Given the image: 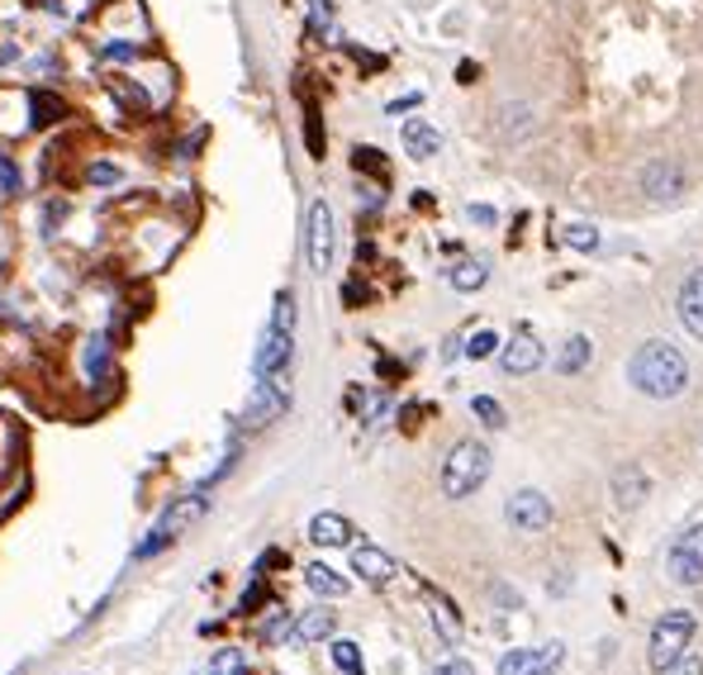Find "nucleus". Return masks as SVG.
I'll return each mask as SVG.
<instances>
[{"label": "nucleus", "mask_w": 703, "mask_h": 675, "mask_svg": "<svg viewBox=\"0 0 703 675\" xmlns=\"http://www.w3.org/2000/svg\"><path fill=\"white\" fill-rule=\"evenodd\" d=\"M642 196H651V200H680L684 196V167L675 158H651L642 167Z\"/></svg>", "instance_id": "10"}, {"label": "nucleus", "mask_w": 703, "mask_h": 675, "mask_svg": "<svg viewBox=\"0 0 703 675\" xmlns=\"http://www.w3.org/2000/svg\"><path fill=\"white\" fill-rule=\"evenodd\" d=\"M29 106H34V124H62V120L72 114V110H67V100L53 96V90H34Z\"/></svg>", "instance_id": "20"}, {"label": "nucleus", "mask_w": 703, "mask_h": 675, "mask_svg": "<svg viewBox=\"0 0 703 675\" xmlns=\"http://www.w3.org/2000/svg\"><path fill=\"white\" fill-rule=\"evenodd\" d=\"M309 542H319V548H347L351 524L343 514H314L309 518Z\"/></svg>", "instance_id": "16"}, {"label": "nucleus", "mask_w": 703, "mask_h": 675, "mask_svg": "<svg viewBox=\"0 0 703 675\" xmlns=\"http://www.w3.org/2000/svg\"><path fill=\"white\" fill-rule=\"evenodd\" d=\"M628 381L646 400H680L689 391V361H684V353L675 343H661V338H651V343H642L632 353Z\"/></svg>", "instance_id": "1"}, {"label": "nucleus", "mask_w": 703, "mask_h": 675, "mask_svg": "<svg viewBox=\"0 0 703 675\" xmlns=\"http://www.w3.org/2000/svg\"><path fill=\"white\" fill-rule=\"evenodd\" d=\"M590 361H594V343L584 333H576V338H566L562 343V353H556L552 367H556V376H580Z\"/></svg>", "instance_id": "17"}, {"label": "nucleus", "mask_w": 703, "mask_h": 675, "mask_svg": "<svg viewBox=\"0 0 703 675\" xmlns=\"http://www.w3.org/2000/svg\"><path fill=\"white\" fill-rule=\"evenodd\" d=\"M351 162H357V172H371V176H381V181H385V152H375V148H357V152H351Z\"/></svg>", "instance_id": "32"}, {"label": "nucleus", "mask_w": 703, "mask_h": 675, "mask_svg": "<svg viewBox=\"0 0 703 675\" xmlns=\"http://www.w3.org/2000/svg\"><path fill=\"white\" fill-rule=\"evenodd\" d=\"M0 191H5V196H15L20 191V167L5 158V152H0Z\"/></svg>", "instance_id": "37"}, {"label": "nucleus", "mask_w": 703, "mask_h": 675, "mask_svg": "<svg viewBox=\"0 0 703 675\" xmlns=\"http://www.w3.org/2000/svg\"><path fill=\"white\" fill-rule=\"evenodd\" d=\"M499 333H494V329H480L476 338H471V343H466V357H471V361H485V357H494V353H499Z\"/></svg>", "instance_id": "28"}, {"label": "nucleus", "mask_w": 703, "mask_h": 675, "mask_svg": "<svg viewBox=\"0 0 703 675\" xmlns=\"http://www.w3.org/2000/svg\"><path fill=\"white\" fill-rule=\"evenodd\" d=\"M305 138H309V152L323 158V124H319V106H314V100H305Z\"/></svg>", "instance_id": "30"}, {"label": "nucleus", "mask_w": 703, "mask_h": 675, "mask_svg": "<svg viewBox=\"0 0 703 675\" xmlns=\"http://www.w3.org/2000/svg\"><path fill=\"white\" fill-rule=\"evenodd\" d=\"M285 405H291V376H257V391H252V405L243 414V428H267L276 424Z\"/></svg>", "instance_id": "5"}, {"label": "nucleus", "mask_w": 703, "mask_h": 675, "mask_svg": "<svg viewBox=\"0 0 703 675\" xmlns=\"http://www.w3.org/2000/svg\"><path fill=\"white\" fill-rule=\"evenodd\" d=\"M437 675H476V666H471V661H447Z\"/></svg>", "instance_id": "41"}, {"label": "nucleus", "mask_w": 703, "mask_h": 675, "mask_svg": "<svg viewBox=\"0 0 703 675\" xmlns=\"http://www.w3.org/2000/svg\"><path fill=\"white\" fill-rule=\"evenodd\" d=\"M210 675H247V656L238 652V647H224V652H214Z\"/></svg>", "instance_id": "26"}, {"label": "nucleus", "mask_w": 703, "mask_h": 675, "mask_svg": "<svg viewBox=\"0 0 703 675\" xmlns=\"http://www.w3.org/2000/svg\"><path fill=\"white\" fill-rule=\"evenodd\" d=\"M428 604H433V623H437V633H442L447 642H457V638H461V618H457V609L442 600L437 590H428Z\"/></svg>", "instance_id": "22"}, {"label": "nucleus", "mask_w": 703, "mask_h": 675, "mask_svg": "<svg viewBox=\"0 0 703 675\" xmlns=\"http://www.w3.org/2000/svg\"><path fill=\"white\" fill-rule=\"evenodd\" d=\"M608 495H614L618 510H642L651 495V480L637 462H622V466H614V476H608Z\"/></svg>", "instance_id": "12"}, {"label": "nucleus", "mask_w": 703, "mask_h": 675, "mask_svg": "<svg viewBox=\"0 0 703 675\" xmlns=\"http://www.w3.org/2000/svg\"><path fill=\"white\" fill-rule=\"evenodd\" d=\"M694 628H699V618L689 614V609H670V614H661L656 628H651V642H646L651 671H670L675 661L684 656V647L694 642Z\"/></svg>", "instance_id": "3"}, {"label": "nucleus", "mask_w": 703, "mask_h": 675, "mask_svg": "<svg viewBox=\"0 0 703 675\" xmlns=\"http://www.w3.org/2000/svg\"><path fill=\"white\" fill-rule=\"evenodd\" d=\"M675 315H680L684 333H689V338H699V343H703V267H699V271H689V277H684L680 295H675Z\"/></svg>", "instance_id": "14"}, {"label": "nucleus", "mask_w": 703, "mask_h": 675, "mask_svg": "<svg viewBox=\"0 0 703 675\" xmlns=\"http://www.w3.org/2000/svg\"><path fill=\"white\" fill-rule=\"evenodd\" d=\"M271 329H291L295 333V295L291 291L276 295V315H271Z\"/></svg>", "instance_id": "33"}, {"label": "nucleus", "mask_w": 703, "mask_h": 675, "mask_svg": "<svg viewBox=\"0 0 703 675\" xmlns=\"http://www.w3.org/2000/svg\"><path fill=\"white\" fill-rule=\"evenodd\" d=\"M291 357H295V333L291 329H271V323H267L252 371L257 376H281V371H291Z\"/></svg>", "instance_id": "11"}, {"label": "nucleus", "mask_w": 703, "mask_h": 675, "mask_svg": "<svg viewBox=\"0 0 703 675\" xmlns=\"http://www.w3.org/2000/svg\"><path fill=\"white\" fill-rule=\"evenodd\" d=\"M329 24H333V5H329V0H309V29L323 34Z\"/></svg>", "instance_id": "36"}, {"label": "nucleus", "mask_w": 703, "mask_h": 675, "mask_svg": "<svg viewBox=\"0 0 703 675\" xmlns=\"http://www.w3.org/2000/svg\"><path fill=\"white\" fill-rule=\"evenodd\" d=\"M90 181H96V186H114V181H120V167L96 162V167H90Z\"/></svg>", "instance_id": "38"}, {"label": "nucleus", "mask_w": 703, "mask_h": 675, "mask_svg": "<svg viewBox=\"0 0 703 675\" xmlns=\"http://www.w3.org/2000/svg\"><path fill=\"white\" fill-rule=\"evenodd\" d=\"M471 219H476V224H494V210H490V205H471Z\"/></svg>", "instance_id": "42"}, {"label": "nucleus", "mask_w": 703, "mask_h": 675, "mask_svg": "<svg viewBox=\"0 0 703 675\" xmlns=\"http://www.w3.org/2000/svg\"><path fill=\"white\" fill-rule=\"evenodd\" d=\"M106 361H110V338H106V333H96V338L86 343V371L100 381V376H106Z\"/></svg>", "instance_id": "25"}, {"label": "nucleus", "mask_w": 703, "mask_h": 675, "mask_svg": "<svg viewBox=\"0 0 703 675\" xmlns=\"http://www.w3.org/2000/svg\"><path fill=\"white\" fill-rule=\"evenodd\" d=\"M528 128H532L528 106H504V110H499V134H504V138H523Z\"/></svg>", "instance_id": "23"}, {"label": "nucleus", "mask_w": 703, "mask_h": 675, "mask_svg": "<svg viewBox=\"0 0 703 675\" xmlns=\"http://www.w3.org/2000/svg\"><path fill=\"white\" fill-rule=\"evenodd\" d=\"M305 257H309V271H319V277L333 267V210H329V200L309 205V219H305Z\"/></svg>", "instance_id": "6"}, {"label": "nucleus", "mask_w": 703, "mask_h": 675, "mask_svg": "<svg viewBox=\"0 0 703 675\" xmlns=\"http://www.w3.org/2000/svg\"><path fill=\"white\" fill-rule=\"evenodd\" d=\"M546 361V347H542V338L532 333V329H518L509 343L499 347V367L504 376H532Z\"/></svg>", "instance_id": "9"}, {"label": "nucleus", "mask_w": 703, "mask_h": 675, "mask_svg": "<svg viewBox=\"0 0 703 675\" xmlns=\"http://www.w3.org/2000/svg\"><path fill=\"white\" fill-rule=\"evenodd\" d=\"M305 586L314 590V594H323V600H343V594H347V580L337 576L333 566H323V562L305 566Z\"/></svg>", "instance_id": "19"}, {"label": "nucleus", "mask_w": 703, "mask_h": 675, "mask_svg": "<svg viewBox=\"0 0 703 675\" xmlns=\"http://www.w3.org/2000/svg\"><path fill=\"white\" fill-rule=\"evenodd\" d=\"M566 243H570V248H580V253H594L599 248V229L594 224H570L566 229Z\"/></svg>", "instance_id": "31"}, {"label": "nucleus", "mask_w": 703, "mask_h": 675, "mask_svg": "<svg viewBox=\"0 0 703 675\" xmlns=\"http://www.w3.org/2000/svg\"><path fill=\"white\" fill-rule=\"evenodd\" d=\"M200 514H205V500L200 495H186V500H176L172 510L162 514V524L148 533V542H138V562H148V556H158L162 548H172L176 533H186L190 524H200Z\"/></svg>", "instance_id": "4"}, {"label": "nucleus", "mask_w": 703, "mask_h": 675, "mask_svg": "<svg viewBox=\"0 0 703 675\" xmlns=\"http://www.w3.org/2000/svg\"><path fill=\"white\" fill-rule=\"evenodd\" d=\"M566 661V647H514V652L499 656V675H556Z\"/></svg>", "instance_id": "8"}, {"label": "nucleus", "mask_w": 703, "mask_h": 675, "mask_svg": "<svg viewBox=\"0 0 703 675\" xmlns=\"http://www.w3.org/2000/svg\"><path fill=\"white\" fill-rule=\"evenodd\" d=\"M666 675H703V661H699V656H680Z\"/></svg>", "instance_id": "40"}, {"label": "nucleus", "mask_w": 703, "mask_h": 675, "mask_svg": "<svg viewBox=\"0 0 703 675\" xmlns=\"http://www.w3.org/2000/svg\"><path fill=\"white\" fill-rule=\"evenodd\" d=\"M100 53H106V62H134L138 48H128V44H106Z\"/></svg>", "instance_id": "39"}, {"label": "nucleus", "mask_w": 703, "mask_h": 675, "mask_svg": "<svg viewBox=\"0 0 703 675\" xmlns=\"http://www.w3.org/2000/svg\"><path fill=\"white\" fill-rule=\"evenodd\" d=\"M333 666L343 671V675H361V647L357 642H333Z\"/></svg>", "instance_id": "27"}, {"label": "nucleus", "mask_w": 703, "mask_h": 675, "mask_svg": "<svg viewBox=\"0 0 703 675\" xmlns=\"http://www.w3.org/2000/svg\"><path fill=\"white\" fill-rule=\"evenodd\" d=\"M351 570H357L367 586H390V580L399 576V566H395V556L381 552L375 542H361V548H351Z\"/></svg>", "instance_id": "13"}, {"label": "nucleus", "mask_w": 703, "mask_h": 675, "mask_svg": "<svg viewBox=\"0 0 703 675\" xmlns=\"http://www.w3.org/2000/svg\"><path fill=\"white\" fill-rule=\"evenodd\" d=\"M291 628H295L291 614H271V618L262 623V638H267V642H281V638H291Z\"/></svg>", "instance_id": "34"}, {"label": "nucleus", "mask_w": 703, "mask_h": 675, "mask_svg": "<svg viewBox=\"0 0 703 675\" xmlns=\"http://www.w3.org/2000/svg\"><path fill=\"white\" fill-rule=\"evenodd\" d=\"M670 552H684V556H699V562H703V524H694L684 538H675Z\"/></svg>", "instance_id": "35"}, {"label": "nucleus", "mask_w": 703, "mask_h": 675, "mask_svg": "<svg viewBox=\"0 0 703 675\" xmlns=\"http://www.w3.org/2000/svg\"><path fill=\"white\" fill-rule=\"evenodd\" d=\"M670 576L680 580V586H699V580H703V562H699V556H684V552H670Z\"/></svg>", "instance_id": "24"}, {"label": "nucleus", "mask_w": 703, "mask_h": 675, "mask_svg": "<svg viewBox=\"0 0 703 675\" xmlns=\"http://www.w3.org/2000/svg\"><path fill=\"white\" fill-rule=\"evenodd\" d=\"M399 143H405V152L414 162H428V158H437L442 134L428 120H405V128H399Z\"/></svg>", "instance_id": "15"}, {"label": "nucleus", "mask_w": 703, "mask_h": 675, "mask_svg": "<svg viewBox=\"0 0 703 675\" xmlns=\"http://www.w3.org/2000/svg\"><path fill=\"white\" fill-rule=\"evenodd\" d=\"M485 480H490V447L476 443V438H461V443L447 452V462H442V495L471 500Z\"/></svg>", "instance_id": "2"}, {"label": "nucleus", "mask_w": 703, "mask_h": 675, "mask_svg": "<svg viewBox=\"0 0 703 675\" xmlns=\"http://www.w3.org/2000/svg\"><path fill=\"white\" fill-rule=\"evenodd\" d=\"M471 409H476V419L485 428H504V424H509V419H504V405H499V400H490V395H476Z\"/></svg>", "instance_id": "29"}, {"label": "nucleus", "mask_w": 703, "mask_h": 675, "mask_svg": "<svg viewBox=\"0 0 703 675\" xmlns=\"http://www.w3.org/2000/svg\"><path fill=\"white\" fill-rule=\"evenodd\" d=\"M504 518H509L518 533H546L556 510L542 490H518V495H509V504H504Z\"/></svg>", "instance_id": "7"}, {"label": "nucleus", "mask_w": 703, "mask_h": 675, "mask_svg": "<svg viewBox=\"0 0 703 675\" xmlns=\"http://www.w3.org/2000/svg\"><path fill=\"white\" fill-rule=\"evenodd\" d=\"M333 614L329 609H309V614H299L295 618V628H291V642L299 647H309V642H323V638H333Z\"/></svg>", "instance_id": "18"}, {"label": "nucleus", "mask_w": 703, "mask_h": 675, "mask_svg": "<svg viewBox=\"0 0 703 675\" xmlns=\"http://www.w3.org/2000/svg\"><path fill=\"white\" fill-rule=\"evenodd\" d=\"M447 281H452V291L471 295V291H480V285L490 281V267L485 262H457V267L447 271Z\"/></svg>", "instance_id": "21"}]
</instances>
